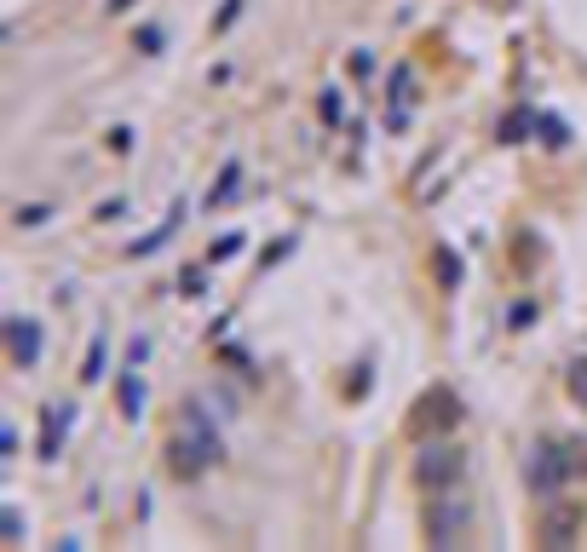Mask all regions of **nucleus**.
<instances>
[{
  "label": "nucleus",
  "mask_w": 587,
  "mask_h": 552,
  "mask_svg": "<svg viewBox=\"0 0 587 552\" xmlns=\"http://www.w3.org/2000/svg\"><path fill=\"white\" fill-rule=\"evenodd\" d=\"M570 455H576V472L587 478V437H570Z\"/></svg>",
  "instance_id": "dca6fc26"
},
{
  "label": "nucleus",
  "mask_w": 587,
  "mask_h": 552,
  "mask_svg": "<svg viewBox=\"0 0 587 552\" xmlns=\"http://www.w3.org/2000/svg\"><path fill=\"white\" fill-rule=\"evenodd\" d=\"M236 179H242V173H236V167H225V173H219V190H213L208 202L219 207V202H225V196H236Z\"/></svg>",
  "instance_id": "9b49d317"
},
{
  "label": "nucleus",
  "mask_w": 587,
  "mask_h": 552,
  "mask_svg": "<svg viewBox=\"0 0 587 552\" xmlns=\"http://www.w3.org/2000/svg\"><path fill=\"white\" fill-rule=\"evenodd\" d=\"M536 127H541V138H553V150H564V138H570V127H564V121H553V115H541Z\"/></svg>",
  "instance_id": "9d476101"
},
{
  "label": "nucleus",
  "mask_w": 587,
  "mask_h": 552,
  "mask_svg": "<svg viewBox=\"0 0 587 552\" xmlns=\"http://www.w3.org/2000/svg\"><path fill=\"white\" fill-rule=\"evenodd\" d=\"M139 409H144V380L139 374H121V414L139 420Z\"/></svg>",
  "instance_id": "0eeeda50"
},
{
  "label": "nucleus",
  "mask_w": 587,
  "mask_h": 552,
  "mask_svg": "<svg viewBox=\"0 0 587 552\" xmlns=\"http://www.w3.org/2000/svg\"><path fill=\"white\" fill-rule=\"evenodd\" d=\"M352 75H375V52H352Z\"/></svg>",
  "instance_id": "2eb2a0df"
},
{
  "label": "nucleus",
  "mask_w": 587,
  "mask_h": 552,
  "mask_svg": "<svg viewBox=\"0 0 587 552\" xmlns=\"http://www.w3.org/2000/svg\"><path fill=\"white\" fill-rule=\"evenodd\" d=\"M438 276H444V288H455V259L449 253H438Z\"/></svg>",
  "instance_id": "a211bd4d"
},
{
  "label": "nucleus",
  "mask_w": 587,
  "mask_h": 552,
  "mask_svg": "<svg viewBox=\"0 0 587 552\" xmlns=\"http://www.w3.org/2000/svg\"><path fill=\"white\" fill-rule=\"evenodd\" d=\"M570 397L587 409V357H576V363H570Z\"/></svg>",
  "instance_id": "1a4fd4ad"
},
{
  "label": "nucleus",
  "mask_w": 587,
  "mask_h": 552,
  "mask_svg": "<svg viewBox=\"0 0 587 552\" xmlns=\"http://www.w3.org/2000/svg\"><path fill=\"white\" fill-rule=\"evenodd\" d=\"M70 420H75L70 409H52V420L41 426V460H52L58 449H64V437H70Z\"/></svg>",
  "instance_id": "423d86ee"
},
{
  "label": "nucleus",
  "mask_w": 587,
  "mask_h": 552,
  "mask_svg": "<svg viewBox=\"0 0 587 552\" xmlns=\"http://www.w3.org/2000/svg\"><path fill=\"white\" fill-rule=\"evenodd\" d=\"M104 368H110V345L93 340V351H87V363H81V380L93 386V380H104Z\"/></svg>",
  "instance_id": "6e6552de"
},
{
  "label": "nucleus",
  "mask_w": 587,
  "mask_h": 552,
  "mask_svg": "<svg viewBox=\"0 0 587 552\" xmlns=\"http://www.w3.org/2000/svg\"><path fill=\"white\" fill-rule=\"evenodd\" d=\"M6 345H12V363H18V368H29L35 357H41V322L12 317V322H6Z\"/></svg>",
  "instance_id": "39448f33"
},
{
  "label": "nucleus",
  "mask_w": 587,
  "mask_h": 552,
  "mask_svg": "<svg viewBox=\"0 0 587 552\" xmlns=\"http://www.w3.org/2000/svg\"><path fill=\"white\" fill-rule=\"evenodd\" d=\"M41 219H52V207H24L18 213V225H41Z\"/></svg>",
  "instance_id": "f3484780"
},
{
  "label": "nucleus",
  "mask_w": 587,
  "mask_h": 552,
  "mask_svg": "<svg viewBox=\"0 0 587 552\" xmlns=\"http://www.w3.org/2000/svg\"><path fill=\"white\" fill-rule=\"evenodd\" d=\"M576 472V455H570V443H553V437H541L536 449H530V489L536 495H553L564 478Z\"/></svg>",
  "instance_id": "f03ea898"
},
{
  "label": "nucleus",
  "mask_w": 587,
  "mask_h": 552,
  "mask_svg": "<svg viewBox=\"0 0 587 552\" xmlns=\"http://www.w3.org/2000/svg\"><path fill=\"white\" fill-rule=\"evenodd\" d=\"M461 449H449V443H426L421 455H415V483H421L426 495H444V489H455L461 483Z\"/></svg>",
  "instance_id": "f257e3e1"
},
{
  "label": "nucleus",
  "mask_w": 587,
  "mask_h": 552,
  "mask_svg": "<svg viewBox=\"0 0 587 552\" xmlns=\"http://www.w3.org/2000/svg\"><path fill=\"white\" fill-rule=\"evenodd\" d=\"M173 460H179V472H202V466L219 460V437H213L208 420H190V437L173 443Z\"/></svg>",
  "instance_id": "7ed1b4c3"
},
{
  "label": "nucleus",
  "mask_w": 587,
  "mask_h": 552,
  "mask_svg": "<svg viewBox=\"0 0 587 552\" xmlns=\"http://www.w3.org/2000/svg\"><path fill=\"white\" fill-rule=\"evenodd\" d=\"M231 253H242V236H236V230L225 236V242H213V259H231Z\"/></svg>",
  "instance_id": "ddd939ff"
},
{
  "label": "nucleus",
  "mask_w": 587,
  "mask_h": 552,
  "mask_svg": "<svg viewBox=\"0 0 587 552\" xmlns=\"http://www.w3.org/2000/svg\"><path fill=\"white\" fill-rule=\"evenodd\" d=\"M236 12H242V0H225V12L213 18V29H231V23H236Z\"/></svg>",
  "instance_id": "4468645a"
},
{
  "label": "nucleus",
  "mask_w": 587,
  "mask_h": 552,
  "mask_svg": "<svg viewBox=\"0 0 587 552\" xmlns=\"http://www.w3.org/2000/svg\"><path fill=\"white\" fill-rule=\"evenodd\" d=\"M467 529V506H449L444 495H432V518H426V535L438 541V547H449L455 535Z\"/></svg>",
  "instance_id": "20e7f679"
},
{
  "label": "nucleus",
  "mask_w": 587,
  "mask_h": 552,
  "mask_svg": "<svg viewBox=\"0 0 587 552\" xmlns=\"http://www.w3.org/2000/svg\"><path fill=\"white\" fill-rule=\"evenodd\" d=\"M317 110H323V121L334 127V121H340V92H323V104H317Z\"/></svg>",
  "instance_id": "f8f14e48"
}]
</instances>
